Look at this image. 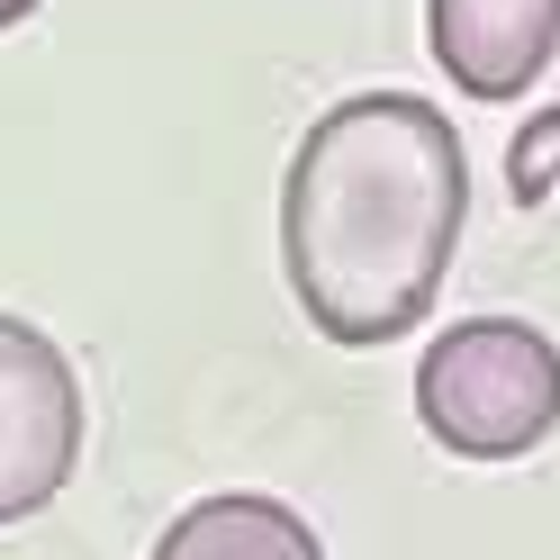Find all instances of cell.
Listing matches in <instances>:
<instances>
[{
    "instance_id": "obj_5",
    "label": "cell",
    "mask_w": 560,
    "mask_h": 560,
    "mask_svg": "<svg viewBox=\"0 0 560 560\" xmlns=\"http://www.w3.org/2000/svg\"><path fill=\"white\" fill-rule=\"evenodd\" d=\"M145 560H326L317 524L290 498H262V488H218V498H190L163 524V542Z\"/></svg>"
},
{
    "instance_id": "obj_1",
    "label": "cell",
    "mask_w": 560,
    "mask_h": 560,
    "mask_svg": "<svg viewBox=\"0 0 560 560\" xmlns=\"http://www.w3.org/2000/svg\"><path fill=\"white\" fill-rule=\"evenodd\" d=\"M470 218V154L416 91H353L290 145L280 271L307 326L343 353H380L434 317Z\"/></svg>"
},
{
    "instance_id": "obj_6",
    "label": "cell",
    "mask_w": 560,
    "mask_h": 560,
    "mask_svg": "<svg viewBox=\"0 0 560 560\" xmlns=\"http://www.w3.org/2000/svg\"><path fill=\"white\" fill-rule=\"evenodd\" d=\"M506 190L515 208H542L560 190V109H534L515 127V145H506Z\"/></svg>"
},
{
    "instance_id": "obj_2",
    "label": "cell",
    "mask_w": 560,
    "mask_h": 560,
    "mask_svg": "<svg viewBox=\"0 0 560 560\" xmlns=\"http://www.w3.org/2000/svg\"><path fill=\"white\" fill-rule=\"evenodd\" d=\"M416 425L452 462H524L560 425V343L524 317H452L416 362Z\"/></svg>"
},
{
    "instance_id": "obj_3",
    "label": "cell",
    "mask_w": 560,
    "mask_h": 560,
    "mask_svg": "<svg viewBox=\"0 0 560 560\" xmlns=\"http://www.w3.org/2000/svg\"><path fill=\"white\" fill-rule=\"evenodd\" d=\"M82 470V380L46 326L0 307V524L46 515Z\"/></svg>"
},
{
    "instance_id": "obj_7",
    "label": "cell",
    "mask_w": 560,
    "mask_h": 560,
    "mask_svg": "<svg viewBox=\"0 0 560 560\" xmlns=\"http://www.w3.org/2000/svg\"><path fill=\"white\" fill-rule=\"evenodd\" d=\"M19 19H37V0H0V27H19Z\"/></svg>"
},
{
    "instance_id": "obj_4",
    "label": "cell",
    "mask_w": 560,
    "mask_h": 560,
    "mask_svg": "<svg viewBox=\"0 0 560 560\" xmlns=\"http://www.w3.org/2000/svg\"><path fill=\"white\" fill-rule=\"evenodd\" d=\"M425 46L470 100H524L560 55V0H425Z\"/></svg>"
}]
</instances>
